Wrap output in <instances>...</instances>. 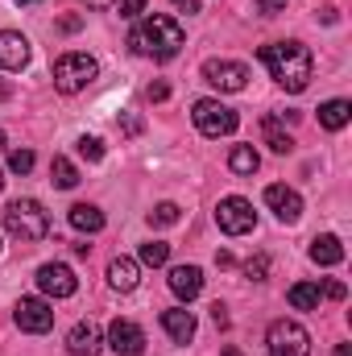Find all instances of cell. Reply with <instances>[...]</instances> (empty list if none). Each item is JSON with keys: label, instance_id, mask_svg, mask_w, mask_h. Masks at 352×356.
Instances as JSON below:
<instances>
[{"label": "cell", "instance_id": "obj_29", "mask_svg": "<svg viewBox=\"0 0 352 356\" xmlns=\"http://www.w3.org/2000/svg\"><path fill=\"white\" fill-rule=\"evenodd\" d=\"M245 277H253V282H265V277H269V257H265V253L249 257V261H245Z\"/></svg>", "mask_w": 352, "mask_h": 356}, {"label": "cell", "instance_id": "obj_24", "mask_svg": "<svg viewBox=\"0 0 352 356\" xmlns=\"http://www.w3.org/2000/svg\"><path fill=\"white\" fill-rule=\"evenodd\" d=\"M50 182H54L58 191H71V186H79V170H75L67 158H54V162H50Z\"/></svg>", "mask_w": 352, "mask_h": 356}, {"label": "cell", "instance_id": "obj_39", "mask_svg": "<svg viewBox=\"0 0 352 356\" xmlns=\"http://www.w3.org/2000/svg\"><path fill=\"white\" fill-rule=\"evenodd\" d=\"M116 0H88V8H112Z\"/></svg>", "mask_w": 352, "mask_h": 356}, {"label": "cell", "instance_id": "obj_23", "mask_svg": "<svg viewBox=\"0 0 352 356\" xmlns=\"http://www.w3.org/2000/svg\"><path fill=\"white\" fill-rule=\"evenodd\" d=\"M228 166H232V175H257L262 158H257V149H253V145H232Z\"/></svg>", "mask_w": 352, "mask_h": 356}, {"label": "cell", "instance_id": "obj_8", "mask_svg": "<svg viewBox=\"0 0 352 356\" xmlns=\"http://www.w3.org/2000/svg\"><path fill=\"white\" fill-rule=\"evenodd\" d=\"M13 319H17L21 332H29V336H46V332L54 327V307H50L46 298H21V302L13 307Z\"/></svg>", "mask_w": 352, "mask_h": 356}, {"label": "cell", "instance_id": "obj_9", "mask_svg": "<svg viewBox=\"0 0 352 356\" xmlns=\"http://www.w3.org/2000/svg\"><path fill=\"white\" fill-rule=\"evenodd\" d=\"M203 79L216 91H245L249 67H245V63H232V58H207V63H203Z\"/></svg>", "mask_w": 352, "mask_h": 356}, {"label": "cell", "instance_id": "obj_21", "mask_svg": "<svg viewBox=\"0 0 352 356\" xmlns=\"http://www.w3.org/2000/svg\"><path fill=\"white\" fill-rule=\"evenodd\" d=\"M262 137H265V145H269L273 154H290V149H294V137L278 124V116H265L262 120Z\"/></svg>", "mask_w": 352, "mask_h": 356}, {"label": "cell", "instance_id": "obj_18", "mask_svg": "<svg viewBox=\"0 0 352 356\" xmlns=\"http://www.w3.org/2000/svg\"><path fill=\"white\" fill-rule=\"evenodd\" d=\"M311 261H315V266H340V261H344L340 236H315V241H311Z\"/></svg>", "mask_w": 352, "mask_h": 356}, {"label": "cell", "instance_id": "obj_34", "mask_svg": "<svg viewBox=\"0 0 352 356\" xmlns=\"http://www.w3.org/2000/svg\"><path fill=\"white\" fill-rule=\"evenodd\" d=\"M211 323H216V327H228V311H224V307H220V302H216V307H211Z\"/></svg>", "mask_w": 352, "mask_h": 356}, {"label": "cell", "instance_id": "obj_43", "mask_svg": "<svg viewBox=\"0 0 352 356\" xmlns=\"http://www.w3.org/2000/svg\"><path fill=\"white\" fill-rule=\"evenodd\" d=\"M0 95H8V88H4V83H0Z\"/></svg>", "mask_w": 352, "mask_h": 356}, {"label": "cell", "instance_id": "obj_16", "mask_svg": "<svg viewBox=\"0 0 352 356\" xmlns=\"http://www.w3.org/2000/svg\"><path fill=\"white\" fill-rule=\"evenodd\" d=\"M162 327H166V336H170L175 344H191V340H195V315L182 311V307L162 311Z\"/></svg>", "mask_w": 352, "mask_h": 356}, {"label": "cell", "instance_id": "obj_31", "mask_svg": "<svg viewBox=\"0 0 352 356\" xmlns=\"http://www.w3.org/2000/svg\"><path fill=\"white\" fill-rule=\"evenodd\" d=\"M323 294H328V298H336V302H344L349 286H344V282H328V286H323Z\"/></svg>", "mask_w": 352, "mask_h": 356}, {"label": "cell", "instance_id": "obj_5", "mask_svg": "<svg viewBox=\"0 0 352 356\" xmlns=\"http://www.w3.org/2000/svg\"><path fill=\"white\" fill-rule=\"evenodd\" d=\"M191 120H195V129H199L203 137H232L237 124H241L237 108H228V104H220V99H199L195 112H191Z\"/></svg>", "mask_w": 352, "mask_h": 356}, {"label": "cell", "instance_id": "obj_7", "mask_svg": "<svg viewBox=\"0 0 352 356\" xmlns=\"http://www.w3.org/2000/svg\"><path fill=\"white\" fill-rule=\"evenodd\" d=\"M216 224H220V232H228V236H245V232L257 228V211H253L249 199L228 195V199H220V207H216Z\"/></svg>", "mask_w": 352, "mask_h": 356}, {"label": "cell", "instance_id": "obj_40", "mask_svg": "<svg viewBox=\"0 0 352 356\" xmlns=\"http://www.w3.org/2000/svg\"><path fill=\"white\" fill-rule=\"evenodd\" d=\"M224 356H245V353H237V348H224Z\"/></svg>", "mask_w": 352, "mask_h": 356}, {"label": "cell", "instance_id": "obj_1", "mask_svg": "<svg viewBox=\"0 0 352 356\" xmlns=\"http://www.w3.org/2000/svg\"><path fill=\"white\" fill-rule=\"evenodd\" d=\"M262 63L278 79V88H286L290 95L307 91L311 71H315V58H311V50L303 42H269V46H262Z\"/></svg>", "mask_w": 352, "mask_h": 356}, {"label": "cell", "instance_id": "obj_2", "mask_svg": "<svg viewBox=\"0 0 352 356\" xmlns=\"http://www.w3.org/2000/svg\"><path fill=\"white\" fill-rule=\"evenodd\" d=\"M129 46H133L141 58H158V63H166V58H175L178 50L186 46V33H182V25H178L175 17L154 13V17L137 21V29L129 33Z\"/></svg>", "mask_w": 352, "mask_h": 356}, {"label": "cell", "instance_id": "obj_3", "mask_svg": "<svg viewBox=\"0 0 352 356\" xmlns=\"http://www.w3.org/2000/svg\"><path fill=\"white\" fill-rule=\"evenodd\" d=\"M4 232L13 241H21V245H38L50 232V216H46V207L38 199H13L4 207Z\"/></svg>", "mask_w": 352, "mask_h": 356}, {"label": "cell", "instance_id": "obj_41", "mask_svg": "<svg viewBox=\"0 0 352 356\" xmlns=\"http://www.w3.org/2000/svg\"><path fill=\"white\" fill-rule=\"evenodd\" d=\"M4 141H8V137H4V129H0V149H4Z\"/></svg>", "mask_w": 352, "mask_h": 356}, {"label": "cell", "instance_id": "obj_27", "mask_svg": "<svg viewBox=\"0 0 352 356\" xmlns=\"http://www.w3.org/2000/svg\"><path fill=\"white\" fill-rule=\"evenodd\" d=\"M8 170L13 175H29L33 170V149H13L8 154Z\"/></svg>", "mask_w": 352, "mask_h": 356}, {"label": "cell", "instance_id": "obj_20", "mask_svg": "<svg viewBox=\"0 0 352 356\" xmlns=\"http://www.w3.org/2000/svg\"><path fill=\"white\" fill-rule=\"evenodd\" d=\"M71 228H79V232H104V211L95 207V203H75L71 207Z\"/></svg>", "mask_w": 352, "mask_h": 356}, {"label": "cell", "instance_id": "obj_19", "mask_svg": "<svg viewBox=\"0 0 352 356\" xmlns=\"http://www.w3.org/2000/svg\"><path fill=\"white\" fill-rule=\"evenodd\" d=\"M349 120H352V104L349 99H328V104L319 108V124H323L328 133H340Z\"/></svg>", "mask_w": 352, "mask_h": 356}, {"label": "cell", "instance_id": "obj_42", "mask_svg": "<svg viewBox=\"0 0 352 356\" xmlns=\"http://www.w3.org/2000/svg\"><path fill=\"white\" fill-rule=\"evenodd\" d=\"M17 4H42V0H17Z\"/></svg>", "mask_w": 352, "mask_h": 356}, {"label": "cell", "instance_id": "obj_38", "mask_svg": "<svg viewBox=\"0 0 352 356\" xmlns=\"http://www.w3.org/2000/svg\"><path fill=\"white\" fill-rule=\"evenodd\" d=\"M125 133H129V137L141 133V120H137V116H125Z\"/></svg>", "mask_w": 352, "mask_h": 356}, {"label": "cell", "instance_id": "obj_35", "mask_svg": "<svg viewBox=\"0 0 352 356\" xmlns=\"http://www.w3.org/2000/svg\"><path fill=\"white\" fill-rule=\"evenodd\" d=\"M175 8H182V13H199L203 8V0H170Z\"/></svg>", "mask_w": 352, "mask_h": 356}, {"label": "cell", "instance_id": "obj_17", "mask_svg": "<svg viewBox=\"0 0 352 356\" xmlns=\"http://www.w3.org/2000/svg\"><path fill=\"white\" fill-rule=\"evenodd\" d=\"M137 277H141V269H137L133 257H112V261H108V286H112V290L129 294V290H137Z\"/></svg>", "mask_w": 352, "mask_h": 356}, {"label": "cell", "instance_id": "obj_28", "mask_svg": "<svg viewBox=\"0 0 352 356\" xmlns=\"http://www.w3.org/2000/svg\"><path fill=\"white\" fill-rule=\"evenodd\" d=\"M75 145H79V158H88V162H104V141H99V137H79Z\"/></svg>", "mask_w": 352, "mask_h": 356}, {"label": "cell", "instance_id": "obj_14", "mask_svg": "<svg viewBox=\"0 0 352 356\" xmlns=\"http://www.w3.org/2000/svg\"><path fill=\"white\" fill-rule=\"evenodd\" d=\"M170 290H175V298H182V302L199 298V294H203V269L199 266H175L170 269Z\"/></svg>", "mask_w": 352, "mask_h": 356}, {"label": "cell", "instance_id": "obj_33", "mask_svg": "<svg viewBox=\"0 0 352 356\" xmlns=\"http://www.w3.org/2000/svg\"><path fill=\"white\" fill-rule=\"evenodd\" d=\"M58 29H63V33H75V29H83V17H63Z\"/></svg>", "mask_w": 352, "mask_h": 356}, {"label": "cell", "instance_id": "obj_10", "mask_svg": "<svg viewBox=\"0 0 352 356\" xmlns=\"http://www.w3.org/2000/svg\"><path fill=\"white\" fill-rule=\"evenodd\" d=\"M38 290L50 294V298H71L79 290V277H75V269L63 266V261H46L38 269Z\"/></svg>", "mask_w": 352, "mask_h": 356}, {"label": "cell", "instance_id": "obj_25", "mask_svg": "<svg viewBox=\"0 0 352 356\" xmlns=\"http://www.w3.org/2000/svg\"><path fill=\"white\" fill-rule=\"evenodd\" d=\"M170 261V245H162V241H150V245H141V266H166Z\"/></svg>", "mask_w": 352, "mask_h": 356}, {"label": "cell", "instance_id": "obj_26", "mask_svg": "<svg viewBox=\"0 0 352 356\" xmlns=\"http://www.w3.org/2000/svg\"><path fill=\"white\" fill-rule=\"evenodd\" d=\"M178 216H182L178 203H158V207L150 211V224H154V228H170V224H178Z\"/></svg>", "mask_w": 352, "mask_h": 356}, {"label": "cell", "instance_id": "obj_15", "mask_svg": "<svg viewBox=\"0 0 352 356\" xmlns=\"http://www.w3.org/2000/svg\"><path fill=\"white\" fill-rule=\"evenodd\" d=\"M99 344H104V340H99V327H95V323H75V327H71V336H67V353L71 356H95L99 353Z\"/></svg>", "mask_w": 352, "mask_h": 356}, {"label": "cell", "instance_id": "obj_44", "mask_svg": "<svg viewBox=\"0 0 352 356\" xmlns=\"http://www.w3.org/2000/svg\"><path fill=\"white\" fill-rule=\"evenodd\" d=\"M0 191H4V178H0Z\"/></svg>", "mask_w": 352, "mask_h": 356}, {"label": "cell", "instance_id": "obj_36", "mask_svg": "<svg viewBox=\"0 0 352 356\" xmlns=\"http://www.w3.org/2000/svg\"><path fill=\"white\" fill-rule=\"evenodd\" d=\"M216 266H220V269H232V266H237V257H232L228 249H220V253H216Z\"/></svg>", "mask_w": 352, "mask_h": 356}, {"label": "cell", "instance_id": "obj_22", "mask_svg": "<svg viewBox=\"0 0 352 356\" xmlns=\"http://www.w3.org/2000/svg\"><path fill=\"white\" fill-rule=\"evenodd\" d=\"M286 302H290L294 311H315V307H319V286H315V282H294V286L286 290Z\"/></svg>", "mask_w": 352, "mask_h": 356}, {"label": "cell", "instance_id": "obj_6", "mask_svg": "<svg viewBox=\"0 0 352 356\" xmlns=\"http://www.w3.org/2000/svg\"><path fill=\"white\" fill-rule=\"evenodd\" d=\"M99 75V67H95V58L91 54H63L58 63H54V88L63 91V95H75V91H83Z\"/></svg>", "mask_w": 352, "mask_h": 356}, {"label": "cell", "instance_id": "obj_13", "mask_svg": "<svg viewBox=\"0 0 352 356\" xmlns=\"http://www.w3.org/2000/svg\"><path fill=\"white\" fill-rule=\"evenodd\" d=\"M29 63V42L17 29H0V67L4 71H21Z\"/></svg>", "mask_w": 352, "mask_h": 356}, {"label": "cell", "instance_id": "obj_4", "mask_svg": "<svg viewBox=\"0 0 352 356\" xmlns=\"http://www.w3.org/2000/svg\"><path fill=\"white\" fill-rule=\"evenodd\" d=\"M265 348L269 356H311V336L294 319H273L265 332Z\"/></svg>", "mask_w": 352, "mask_h": 356}, {"label": "cell", "instance_id": "obj_30", "mask_svg": "<svg viewBox=\"0 0 352 356\" xmlns=\"http://www.w3.org/2000/svg\"><path fill=\"white\" fill-rule=\"evenodd\" d=\"M257 13L273 17V13H286V0H257Z\"/></svg>", "mask_w": 352, "mask_h": 356}, {"label": "cell", "instance_id": "obj_32", "mask_svg": "<svg viewBox=\"0 0 352 356\" xmlns=\"http://www.w3.org/2000/svg\"><path fill=\"white\" fill-rule=\"evenodd\" d=\"M145 13V0H120V17H137Z\"/></svg>", "mask_w": 352, "mask_h": 356}, {"label": "cell", "instance_id": "obj_37", "mask_svg": "<svg viewBox=\"0 0 352 356\" xmlns=\"http://www.w3.org/2000/svg\"><path fill=\"white\" fill-rule=\"evenodd\" d=\"M166 95H170V88H166V83H150V99H158V104H162Z\"/></svg>", "mask_w": 352, "mask_h": 356}, {"label": "cell", "instance_id": "obj_11", "mask_svg": "<svg viewBox=\"0 0 352 356\" xmlns=\"http://www.w3.org/2000/svg\"><path fill=\"white\" fill-rule=\"evenodd\" d=\"M108 348L116 356H141L145 353V332L133 319H112L108 323Z\"/></svg>", "mask_w": 352, "mask_h": 356}, {"label": "cell", "instance_id": "obj_12", "mask_svg": "<svg viewBox=\"0 0 352 356\" xmlns=\"http://www.w3.org/2000/svg\"><path fill=\"white\" fill-rule=\"evenodd\" d=\"M265 203H269V211H273L282 224H294V220L303 216V195H298L294 186H286V182L265 186Z\"/></svg>", "mask_w": 352, "mask_h": 356}]
</instances>
